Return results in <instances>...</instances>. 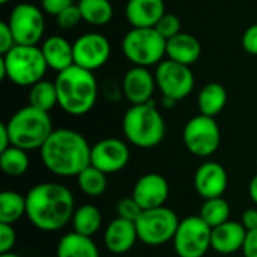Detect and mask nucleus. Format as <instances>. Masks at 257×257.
Instances as JSON below:
<instances>
[{"label": "nucleus", "instance_id": "obj_13", "mask_svg": "<svg viewBox=\"0 0 257 257\" xmlns=\"http://www.w3.org/2000/svg\"><path fill=\"white\" fill-rule=\"evenodd\" d=\"M74 47V65L87 71H96L102 68L111 54L110 41L101 33H86L75 39Z\"/></svg>", "mask_w": 257, "mask_h": 257}, {"label": "nucleus", "instance_id": "obj_40", "mask_svg": "<svg viewBox=\"0 0 257 257\" xmlns=\"http://www.w3.org/2000/svg\"><path fill=\"white\" fill-rule=\"evenodd\" d=\"M241 224L245 227L247 232L257 230V209L256 208H248L242 212L241 217Z\"/></svg>", "mask_w": 257, "mask_h": 257}, {"label": "nucleus", "instance_id": "obj_21", "mask_svg": "<svg viewBox=\"0 0 257 257\" xmlns=\"http://www.w3.org/2000/svg\"><path fill=\"white\" fill-rule=\"evenodd\" d=\"M41 51L48 68L56 71L57 74L74 65V47L68 39L59 35L48 36L44 41Z\"/></svg>", "mask_w": 257, "mask_h": 257}, {"label": "nucleus", "instance_id": "obj_18", "mask_svg": "<svg viewBox=\"0 0 257 257\" xmlns=\"http://www.w3.org/2000/svg\"><path fill=\"white\" fill-rule=\"evenodd\" d=\"M139 241L134 221L116 217L111 220L104 232V245L113 254H125L134 248Z\"/></svg>", "mask_w": 257, "mask_h": 257}, {"label": "nucleus", "instance_id": "obj_14", "mask_svg": "<svg viewBox=\"0 0 257 257\" xmlns=\"http://www.w3.org/2000/svg\"><path fill=\"white\" fill-rule=\"evenodd\" d=\"M130 158L131 152L128 145L116 137L102 139L90 149V166L105 175H113L123 170L130 163Z\"/></svg>", "mask_w": 257, "mask_h": 257}, {"label": "nucleus", "instance_id": "obj_24", "mask_svg": "<svg viewBox=\"0 0 257 257\" xmlns=\"http://www.w3.org/2000/svg\"><path fill=\"white\" fill-rule=\"evenodd\" d=\"M227 104V90L220 83H208L202 87L197 96V107L200 114L215 117Z\"/></svg>", "mask_w": 257, "mask_h": 257}, {"label": "nucleus", "instance_id": "obj_36", "mask_svg": "<svg viewBox=\"0 0 257 257\" xmlns=\"http://www.w3.org/2000/svg\"><path fill=\"white\" fill-rule=\"evenodd\" d=\"M15 45L17 44H15V39H14V35H12V30H11L8 21H2L0 23V53L6 54Z\"/></svg>", "mask_w": 257, "mask_h": 257}, {"label": "nucleus", "instance_id": "obj_32", "mask_svg": "<svg viewBox=\"0 0 257 257\" xmlns=\"http://www.w3.org/2000/svg\"><path fill=\"white\" fill-rule=\"evenodd\" d=\"M155 29H157V32H158L166 41H169V39H172L173 36H176V35L181 33V20H179V17L175 15V14H167V12H166V14L160 18V21L157 23Z\"/></svg>", "mask_w": 257, "mask_h": 257}, {"label": "nucleus", "instance_id": "obj_20", "mask_svg": "<svg viewBox=\"0 0 257 257\" xmlns=\"http://www.w3.org/2000/svg\"><path fill=\"white\" fill-rule=\"evenodd\" d=\"M164 14V0H128L125 6V17L131 27H155Z\"/></svg>", "mask_w": 257, "mask_h": 257}, {"label": "nucleus", "instance_id": "obj_45", "mask_svg": "<svg viewBox=\"0 0 257 257\" xmlns=\"http://www.w3.org/2000/svg\"><path fill=\"white\" fill-rule=\"evenodd\" d=\"M0 257H23V256H20V254H15V253H5V254H0Z\"/></svg>", "mask_w": 257, "mask_h": 257}, {"label": "nucleus", "instance_id": "obj_25", "mask_svg": "<svg viewBox=\"0 0 257 257\" xmlns=\"http://www.w3.org/2000/svg\"><path fill=\"white\" fill-rule=\"evenodd\" d=\"M71 223L74 232L92 238L102 226V214L95 205H81L75 209Z\"/></svg>", "mask_w": 257, "mask_h": 257}, {"label": "nucleus", "instance_id": "obj_12", "mask_svg": "<svg viewBox=\"0 0 257 257\" xmlns=\"http://www.w3.org/2000/svg\"><path fill=\"white\" fill-rule=\"evenodd\" d=\"M157 87L164 98L181 101L194 89V74L190 66L181 65L170 59L163 60L155 71Z\"/></svg>", "mask_w": 257, "mask_h": 257}, {"label": "nucleus", "instance_id": "obj_33", "mask_svg": "<svg viewBox=\"0 0 257 257\" xmlns=\"http://www.w3.org/2000/svg\"><path fill=\"white\" fill-rule=\"evenodd\" d=\"M143 209L142 206L137 203V200L131 196V197H122L117 203H116V214L119 218L128 220V221H137V218L142 215Z\"/></svg>", "mask_w": 257, "mask_h": 257}, {"label": "nucleus", "instance_id": "obj_10", "mask_svg": "<svg viewBox=\"0 0 257 257\" xmlns=\"http://www.w3.org/2000/svg\"><path fill=\"white\" fill-rule=\"evenodd\" d=\"M212 227L199 215L181 220L173 238V248L178 257H203L211 250Z\"/></svg>", "mask_w": 257, "mask_h": 257}, {"label": "nucleus", "instance_id": "obj_23", "mask_svg": "<svg viewBox=\"0 0 257 257\" xmlns=\"http://www.w3.org/2000/svg\"><path fill=\"white\" fill-rule=\"evenodd\" d=\"M56 257H99V250L90 236L69 232L57 242Z\"/></svg>", "mask_w": 257, "mask_h": 257}, {"label": "nucleus", "instance_id": "obj_7", "mask_svg": "<svg viewBox=\"0 0 257 257\" xmlns=\"http://www.w3.org/2000/svg\"><path fill=\"white\" fill-rule=\"evenodd\" d=\"M167 41L155 27H133L122 39V51L134 66H158L166 57Z\"/></svg>", "mask_w": 257, "mask_h": 257}, {"label": "nucleus", "instance_id": "obj_9", "mask_svg": "<svg viewBox=\"0 0 257 257\" xmlns=\"http://www.w3.org/2000/svg\"><path fill=\"white\" fill-rule=\"evenodd\" d=\"M182 140L190 154L199 158H208L218 151L221 131L215 117L197 114L185 123Z\"/></svg>", "mask_w": 257, "mask_h": 257}, {"label": "nucleus", "instance_id": "obj_22", "mask_svg": "<svg viewBox=\"0 0 257 257\" xmlns=\"http://www.w3.org/2000/svg\"><path fill=\"white\" fill-rule=\"evenodd\" d=\"M200 54H202L200 42L197 41V38H194L190 33L181 32L179 35H176L167 41L166 56H167V59H170L173 62L190 66L199 60Z\"/></svg>", "mask_w": 257, "mask_h": 257}, {"label": "nucleus", "instance_id": "obj_47", "mask_svg": "<svg viewBox=\"0 0 257 257\" xmlns=\"http://www.w3.org/2000/svg\"><path fill=\"white\" fill-rule=\"evenodd\" d=\"M256 166H257V160H256Z\"/></svg>", "mask_w": 257, "mask_h": 257}, {"label": "nucleus", "instance_id": "obj_46", "mask_svg": "<svg viewBox=\"0 0 257 257\" xmlns=\"http://www.w3.org/2000/svg\"><path fill=\"white\" fill-rule=\"evenodd\" d=\"M8 2H9V0H0V3H3V5H5V3H8Z\"/></svg>", "mask_w": 257, "mask_h": 257}, {"label": "nucleus", "instance_id": "obj_8", "mask_svg": "<svg viewBox=\"0 0 257 257\" xmlns=\"http://www.w3.org/2000/svg\"><path fill=\"white\" fill-rule=\"evenodd\" d=\"M181 220L167 206L145 209L136 221L139 241L149 247H160L173 241Z\"/></svg>", "mask_w": 257, "mask_h": 257}, {"label": "nucleus", "instance_id": "obj_29", "mask_svg": "<svg viewBox=\"0 0 257 257\" xmlns=\"http://www.w3.org/2000/svg\"><path fill=\"white\" fill-rule=\"evenodd\" d=\"M29 155L26 151L11 146L6 151L0 152V167L6 176L18 178L26 175L29 170Z\"/></svg>", "mask_w": 257, "mask_h": 257}, {"label": "nucleus", "instance_id": "obj_26", "mask_svg": "<svg viewBox=\"0 0 257 257\" xmlns=\"http://www.w3.org/2000/svg\"><path fill=\"white\" fill-rule=\"evenodd\" d=\"M83 21L90 26H105L111 21L114 9L110 0H78Z\"/></svg>", "mask_w": 257, "mask_h": 257}, {"label": "nucleus", "instance_id": "obj_17", "mask_svg": "<svg viewBox=\"0 0 257 257\" xmlns=\"http://www.w3.org/2000/svg\"><path fill=\"white\" fill-rule=\"evenodd\" d=\"M170 194L167 179L160 173L143 175L133 188V197L142 206V209H155L164 206Z\"/></svg>", "mask_w": 257, "mask_h": 257}, {"label": "nucleus", "instance_id": "obj_42", "mask_svg": "<svg viewBox=\"0 0 257 257\" xmlns=\"http://www.w3.org/2000/svg\"><path fill=\"white\" fill-rule=\"evenodd\" d=\"M11 146H12V143H11V137H9L8 126H6V123H2L0 125V152L6 151Z\"/></svg>", "mask_w": 257, "mask_h": 257}, {"label": "nucleus", "instance_id": "obj_34", "mask_svg": "<svg viewBox=\"0 0 257 257\" xmlns=\"http://www.w3.org/2000/svg\"><path fill=\"white\" fill-rule=\"evenodd\" d=\"M56 21H57V26L60 29H65V30H71V29L77 27L83 21V17H81L78 3H74L69 8H66L65 11H62L56 17Z\"/></svg>", "mask_w": 257, "mask_h": 257}, {"label": "nucleus", "instance_id": "obj_27", "mask_svg": "<svg viewBox=\"0 0 257 257\" xmlns=\"http://www.w3.org/2000/svg\"><path fill=\"white\" fill-rule=\"evenodd\" d=\"M26 215V196L17 191L0 193V223L15 224Z\"/></svg>", "mask_w": 257, "mask_h": 257}, {"label": "nucleus", "instance_id": "obj_41", "mask_svg": "<svg viewBox=\"0 0 257 257\" xmlns=\"http://www.w3.org/2000/svg\"><path fill=\"white\" fill-rule=\"evenodd\" d=\"M242 253L244 257H257V230L248 232Z\"/></svg>", "mask_w": 257, "mask_h": 257}, {"label": "nucleus", "instance_id": "obj_4", "mask_svg": "<svg viewBox=\"0 0 257 257\" xmlns=\"http://www.w3.org/2000/svg\"><path fill=\"white\" fill-rule=\"evenodd\" d=\"M125 139L136 148L151 149L158 146L166 136V120L155 104L131 105L122 119Z\"/></svg>", "mask_w": 257, "mask_h": 257}, {"label": "nucleus", "instance_id": "obj_2", "mask_svg": "<svg viewBox=\"0 0 257 257\" xmlns=\"http://www.w3.org/2000/svg\"><path fill=\"white\" fill-rule=\"evenodd\" d=\"M90 149L87 140L78 131L69 128L54 130L39 149L44 167L56 176H78L90 166Z\"/></svg>", "mask_w": 257, "mask_h": 257}, {"label": "nucleus", "instance_id": "obj_44", "mask_svg": "<svg viewBox=\"0 0 257 257\" xmlns=\"http://www.w3.org/2000/svg\"><path fill=\"white\" fill-rule=\"evenodd\" d=\"M175 104H176V101H173V99H170V98H164V96H163V105H164L166 108H172Z\"/></svg>", "mask_w": 257, "mask_h": 257}, {"label": "nucleus", "instance_id": "obj_11", "mask_svg": "<svg viewBox=\"0 0 257 257\" xmlns=\"http://www.w3.org/2000/svg\"><path fill=\"white\" fill-rule=\"evenodd\" d=\"M17 45H36L45 32L44 11L32 3H18L8 20Z\"/></svg>", "mask_w": 257, "mask_h": 257}, {"label": "nucleus", "instance_id": "obj_37", "mask_svg": "<svg viewBox=\"0 0 257 257\" xmlns=\"http://www.w3.org/2000/svg\"><path fill=\"white\" fill-rule=\"evenodd\" d=\"M74 5V0H41V8L45 14L57 17L62 11Z\"/></svg>", "mask_w": 257, "mask_h": 257}, {"label": "nucleus", "instance_id": "obj_1", "mask_svg": "<svg viewBox=\"0 0 257 257\" xmlns=\"http://www.w3.org/2000/svg\"><path fill=\"white\" fill-rule=\"evenodd\" d=\"M71 190L59 182H41L26 194V217L42 232H57L65 227L75 212Z\"/></svg>", "mask_w": 257, "mask_h": 257}, {"label": "nucleus", "instance_id": "obj_43", "mask_svg": "<svg viewBox=\"0 0 257 257\" xmlns=\"http://www.w3.org/2000/svg\"><path fill=\"white\" fill-rule=\"evenodd\" d=\"M248 196L253 200V203L257 205V173L251 178V181L248 184Z\"/></svg>", "mask_w": 257, "mask_h": 257}, {"label": "nucleus", "instance_id": "obj_28", "mask_svg": "<svg viewBox=\"0 0 257 257\" xmlns=\"http://www.w3.org/2000/svg\"><path fill=\"white\" fill-rule=\"evenodd\" d=\"M29 105L47 113L53 110L56 105H59L56 83L48 80H41L36 84H33L29 92Z\"/></svg>", "mask_w": 257, "mask_h": 257}, {"label": "nucleus", "instance_id": "obj_19", "mask_svg": "<svg viewBox=\"0 0 257 257\" xmlns=\"http://www.w3.org/2000/svg\"><path fill=\"white\" fill-rule=\"evenodd\" d=\"M248 232L241 221H226L212 229L211 250L220 254H233L244 248Z\"/></svg>", "mask_w": 257, "mask_h": 257}, {"label": "nucleus", "instance_id": "obj_31", "mask_svg": "<svg viewBox=\"0 0 257 257\" xmlns=\"http://www.w3.org/2000/svg\"><path fill=\"white\" fill-rule=\"evenodd\" d=\"M77 184L81 193H84L89 197H98L105 193L107 190V175L101 170H98L93 166L86 167L78 176Z\"/></svg>", "mask_w": 257, "mask_h": 257}, {"label": "nucleus", "instance_id": "obj_39", "mask_svg": "<svg viewBox=\"0 0 257 257\" xmlns=\"http://www.w3.org/2000/svg\"><path fill=\"white\" fill-rule=\"evenodd\" d=\"M242 47L248 54L257 56V23L250 26L242 35Z\"/></svg>", "mask_w": 257, "mask_h": 257}, {"label": "nucleus", "instance_id": "obj_35", "mask_svg": "<svg viewBox=\"0 0 257 257\" xmlns=\"http://www.w3.org/2000/svg\"><path fill=\"white\" fill-rule=\"evenodd\" d=\"M17 242V233L12 224L0 223V254L11 253Z\"/></svg>", "mask_w": 257, "mask_h": 257}, {"label": "nucleus", "instance_id": "obj_3", "mask_svg": "<svg viewBox=\"0 0 257 257\" xmlns=\"http://www.w3.org/2000/svg\"><path fill=\"white\" fill-rule=\"evenodd\" d=\"M59 107L71 116H84L96 104L99 86L92 71L72 65L57 74L56 80Z\"/></svg>", "mask_w": 257, "mask_h": 257}, {"label": "nucleus", "instance_id": "obj_6", "mask_svg": "<svg viewBox=\"0 0 257 257\" xmlns=\"http://www.w3.org/2000/svg\"><path fill=\"white\" fill-rule=\"evenodd\" d=\"M6 126L12 146L26 152L41 149L54 131L50 114L32 105L17 110L6 122Z\"/></svg>", "mask_w": 257, "mask_h": 257}, {"label": "nucleus", "instance_id": "obj_30", "mask_svg": "<svg viewBox=\"0 0 257 257\" xmlns=\"http://www.w3.org/2000/svg\"><path fill=\"white\" fill-rule=\"evenodd\" d=\"M199 217L209 226V227H217L230 218V205L226 199L223 197H215V199H206L203 205L200 206Z\"/></svg>", "mask_w": 257, "mask_h": 257}, {"label": "nucleus", "instance_id": "obj_16", "mask_svg": "<svg viewBox=\"0 0 257 257\" xmlns=\"http://www.w3.org/2000/svg\"><path fill=\"white\" fill-rule=\"evenodd\" d=\"M229 176L226 169L215 161H206L199 166L194 175V188L197 194L206 199L223 197L227 190Z\"/></svg>", "mask_w": 257, "mask_h": 257}, {"label": "nucleus", "instance_id": "obj_5", "mask_svg": "<svg viewBox=\"0 0 257 257\" xmlns=\"http://www.w3.org/2000/svg\"><path fill=\"white\" fill-rule=\"evenodd\" d=\"M47 69L44 54L36 45H15L0 57V78L20 87H32L44 80Z\"/></svg>", "mask_w": 257, "mask_h": 257}, {"label": "nucleus", "instance_id": "obj_15", "mask_svg": "<svg viewBox=\"0 0 257 257\" xmlns=\"http://www.w3.org/2000/svg\"><path fill=\"white\" fill-rule=\"evenodd\" d=\"M120 84L123 96L131 105L151 102L157 87L155 74L143 66H133L128 69Z\"/></svg>", "mask_w": 257, "mask_h": 257}, {"label": "nucleus", "instance_id": "obj_38", "mask_svg": "<svg viewBox=\"0 0 257 257\" xmlns=\"http://www.w3.org/2000/svg\"><path fill=\"white\" fill-rule=\"evenodd\" d=\"M102 95L107 101L110 102H116L122 98L123 95V90H122V84H119L117 81L114 80H105L104 84H102Z\"/></svg>", "mask_w": 257, "mask_h": 257}]
</instances>
